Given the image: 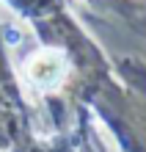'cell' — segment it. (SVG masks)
<instances>
[{"mask_svg": "<svg viewBox=\"0 0 146 152\" xmlns=\"http://www.w3.org/2000/svg\"><path fill=\"white\" fill-rule=\"evenodd\" d=\"M28 77L39 88H55L66 77V58L61 50H39L28 61Z\"/></svg>", "mask_w": 146, "mask_h": 152, "instance_id": "1", "label": "cell"}]
</instances>
